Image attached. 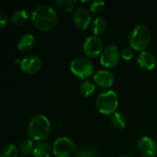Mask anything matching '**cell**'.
<instances>
[{
	"mask_svg": "<svg viewBox=\"0 0 157 157\" xmlns=\"http://www.w3.org/2000/svg\"><path fill=\"white\" fill-rule=\"evenodd\" d=\"M31 21L40 31L49 32L57 25L58 15L51 6L40 5L32 10Z\"/></svg>",
	"mask_w": 157,
	"mask_h": 157,
	"instance_id": "obj_1",
	"label": "cell"
},
{
	"mask_svg": "<svg viewBox=\"0 0 157 157\" xmlns=\"http://www.w3.org/2000/svg\"><path fill=\"white\" fill-rule=\"evenodd\" d=\"M52 125L49 119L41 114L33 116L28 125V134L31 140L42 142L51 133Z\"/></svg>",
	"mask_w": 157,
	"mask_h": 157,
	"instance_id": "obj_2",
	"label": "cell"
},
{
	"mask_svg": "<svg viewBox=\"0 0 157 157\" xmlns=\"http://www.w3.org/2000/svg\"><path fill=\"white\" fill-rule=\"evenodd\" d=\"M151 43V33L148 28L143 24L136 25L130 35V45L132 49L139 51H146Z\"/></svg>",
	"mask_w": 157,
	"mask_h": 157,
	"instance_id": "obj_3",
	"label": "cell"
},
{
	"mask_svg": "<svg viewBox=\"0 0 157 157\" xmlns=\"http://www.w3.org/2000/svg\"><path fill=\"white\" fill-rule=\"evenodd\" d=\"M96 108L103 115H110L117 112L119 107L118 95L113 90H107L100 93L96 99Z\"/></svg>",
	"mask_w": 157,
	"mask_h": 157,
	"instance_id": "obj_4",
	"label": "cell"
},
{
	"mask_svg": "<svg viewBox=\"0 0 157 157\" xmlns=\"http://www.w3.org/2000/svg\"><path fill=\"white\" fill-rule=\"evenodd\" d=\"M79 151L75 143L68 137L56 139L52 146V154L55 157H79Z\"/></svg>",
	"mask_w": 157,
	"mask_h": 157,
	"instance_id": "obj_5",
	"label": "cell"
},
{
	"mask_svg": "<svg viewBox=\"0 0 157 157\" xmlns=\"http://www.w3.org/2000/svg\"><path fill=\"white\" fill-rule=\"evenodd\" d=\"M70 71L76 77L86 80L94 73V64L86 57H76L70 63Z\"/></svg>",
	"mask_w": 157,
	"mask_h": 157,
	"instance_id": "obj_6",
	"label": "cell"
},
{
	"mask_svg": "<svg viewBox=\"0 0 157 157\" xmlns=\"http://www.w3.org/2000/svg\"><path fill=\"white\" fill-rule=\"evenodd\" d=\"M121 52L117 45H110L106 47L100 54V63L106 68L115 67L121 59Z\"/></svg>",
	"mask_w": 157,
	"mask_h": 157,
	"instance_id": "obj_7",
	"label": "cell"
},
{
	"mask_svg": "<svg viewBox=\"0 0 157 157\" xmlns=\"http://www.w3.org/2000/svg\"><path fill=\"white\" fill-rule=\"evenodd\" d=\"M103 41L102 40L95 35L88 37L83 45V52L88 58H96L103 52Z\"/></svg>",
	"mask_w": 157,
	"mask_h": 157,
	"instance_id": "obj_8",
	"label": "cell"
},
{
	"mask_svg": "<svg viewBox=\"0 0 157 157\" xmlns=\"http://www.w3.org/2000/svg\"><path fill=\"white\" fill-rule=\"evenodd\" d=\"M92 17H91V11L86 7V6H80L77 7L74 11L73 16V21L75 26L81 30L86 29V28L91 23Z\"/></svg>",
	"mask_w": 157,
	"mask_h": 157,
	"instance_id": "obj_9",
	"label": "cell"
},
{
	"mask_svg": "<svg viewBox=\"0 0 157 157\" xmlns=\"http://www.w3.org/2000/svg\"><path fill=\"white\" fill-rule=\"evenodd\" d=\"M138 151L144 157H155L157 155V142L150 136H143L138 141Z\"/></svg>",
	"mask_w": 157,
	"mask_h": 157,
	"instance_id": "obj_10",
	"label": "cell"
},
{
	"mask_svg": "<svg viewBox=\"0 0 157 157\" xmlns=\"http://www.w3.org/2000/svg\"><path fill=\"white\" fill-rule=\"evenodd\" d=\"M42 63L40 57L36 55H28L19 62V66L22 72L27 75H33L40 71Z\"/></svg>",
	"mask_w": 157,
	"mask_h": 157,
	"instance_id": "obj_11",
	"label": "cell"
},
{
	"mask_svg": "<svg viewBox=\"0 0 157 157\" xmlns=\"http://www.w3.org/2000/svg\"><path fill=\"white\" fill-rule=\"evenodd\" d=\"M114 82V75L108 70H99L94 75V83L100 88H110Z\"/></svg>",
	"mask_w": 157,
	"mask_h": 157,
	"instance_id": "obj_12",
	"label": "cell"
},
{
	"mask_svg": "<svg viewBox=\"0 0 157 157\" xmlns=\"http://www.w3.org/2000/svg\"><path fill=\"white\" fill-rule=\"evenodd\" d=\"M137 63L138 65L147 71L154 70L156 66V57L154 53L148 51L141 52L137 56Z\"/></svg>",
	"mask_w": 157,
	"mask_h": 157,
	"instance_id": "obj_13",
	"label": "cell"
},
{
	"mask_svg": "<svg viewBox=\"0 0 157 157\" xmlns=\"http://www.w3.org/2000/svg\"><path fill=\"white\" fill-rule=\"evenodd\" d=\"M35 43H36L35 37L30 33H26L19 37L17 43V47L21 52H29L33 49Z\"/></svg>",
	"mask_w": 157,
	"mask_h": 157,
	"instance_id": "obj_14",
	"label": "cell"
},
{
	"mask_svg": "<svg viewBox=\"0 0 157 157\" xmlns=\"http://www.w3.org/2000/svg\"><path fill=\"white\" fill-rule=\"evenodd\" d=\"M52 155V148L46 142H39L35 144L33 150L34 157H50Z\"/></svg>",
	"mask_w": 157,
	"mask_h": 157,
	"instance_id": "obj_15",
	"label": "cell"
},
{
	"mask_svg": "<svg viewBox=\"0 0 157 157\" xmlns=\"http://www.w3.org/2000/svg\"><path fill=\"white\" fill-rule=\"evenodd\" d=\"M29 19V14L25 9H17L11 15L10 21L15 25H24Z\"/></svg>",
	"mask_w": 157,
	"mask_h": 157,
	"instance_id": "obj_16",
	"label": "cell"
},
{
	"mask_svg": "<svg viewBox=\"0 0 157 157\" xmlns=\"http://www.w3.org/2000/svg\"><path fill=\"white\" fill-rule=\"evenodd\" d=\"M110 122L114 128H116L118 130H123V129H125V127L127 125V119L123 113L115 112L111 116Z\"/></svg>",
	"mask_w": 157,
	"mask_h": 157,
	"instance_id": "obj_17",
	"label": "cell"
},
{
	"mask_svg": "<svg viewBox=\"0 0 157 157\" xmlns=\"http://www.w3.org/2000/svg\"><path fill=\"white\" fill-rule=\"evenodd\" d=\"M107 29V22L106 20L101 17H96L93 22H92V30L95 36H100L101 34L104 33V31Z\"/></svg>",
	"mask_w": 157,
	"mask_h": 157,
	"instance_id": "obj_18",
	"label": "cell"
},
{
	"mask_svg": "<svg viewBox=\"0 0 157 157\" xmlns=\"http://www.w3.org/2000/svg\"><path fill=\"white\" fill-rule=\"evenodd\" d=\"M96 86H97L94 83V81L85 80V81L82 82V84L80 86V92L86 98L91 97L96 92Z\"/></svg>",
	"mask_w": 157,
	"mask_h": 157,
	"instance_id": "obj_19",
	"label": "cell"
},
{
	"mask_svg": "<svg viewBox=\"0 0 157 157\" xmlns=\"http://www.w3.org/2000/svg\"><path fill=\"white\" fill-rule=\"evenodd\" d=\"M34 144L32 142V140L27 139L24 140L23 142H21L19 144L18 146V152L22 156H28L31 153L33 154V150H34Z\"/></svg>",
	"mask_w": 157,
	"mask_h": 157,
	"instance_id": "obj_20",
	"label": "cell"
},
{
	"mask_svg": "<svg viewBox=\"0 0 157 157\" xmlns=\"http://www.w3.org/2000/svg\"><path fill=\"white\" fill-rule=\"evenodd\" d=\"M55 5L63 12H71L76 6L75 0H56Z\"/></svg>",
	"mask_w": 157,
	"mask_h": 157,
	"instance_id": "obj_21",
	"label": "cell"
},
{
	"mask_svg": "<svg viewBox=\"0 0 157 157\" xmlns=\"http://www.w3.org/2000/svg\"><path fill=\"white\" fill-rule=\"evenodd\" d=\"M18 147H17L15 144H10L4 147L0 157H18Z\"/></svg>",
	"mask_w": 157,
	"mask_h": 157,
	"instance_id": "obj_22",
	"label": "cell"
},
{
	"mask_svg": "<svg viewBox=\"0 0 157 157\" xmlns=\"http://www.w3.org/2000/svg\"><path fill=\"white\" fill-rule=\"evenodd\" d=\"M98 150L97 147L92 145L84 146L79 151V157H98Z\"/></svg>",
	"mask_w": 157,
	"mask_h": 157,
	"instance_id": "obj_23",
	"label": "cell"
},
{
	"mask_svg": "<svg viewBox=\"0 0 157 157\" xmlns=\"http://www.w3.org/2000/svg\"><path fill=\"white\" fill-rule=\"evenodd\" d=\"M105 6L106 4L103 1H94V2H91L89 10L92 13H100L104 10Z\"/></svg>",
	"mask_w": 157,
	"mask_h": 157,
	"instance_id": "obj_24",
	"label": "cell"
},
{
	"mask_svg": "<svg viewBox=\"0 0 157 157\" xmlns=\"http://www.w3.org/2000/svg\"><path fill=\"white\" fill-rule=\"evenodd\" d=\"M121 56L124 61H130L133 57V49L132 48H125L121 52Z\"/></svg>",
	"mask_w": 157,
	"mask_h": 157,
	"instance_id": "obj_25",
	"label": "cell"
},
{
	"mask_svg": "<svg viewBox=\"0 0 157 157\" xmlns=\"http://www.w3.org/2000/svg\"><path fill=\"white\" fill-rule=\"evenodd\" d=\"M8 25V17L4 12H0V28L1 29H5Z\"/></svg>",
	"mask_w": 157,
	"mask_h": 157,
	"instance_id": "obj_26",
	"label": "cell"
},
{
	"mask_svg": "<svg viewBox=\"0 0 157 157\" xmlns=\"http://www.w3.org/2000/svg\"><path fill=\"white\" fill-rule=\"evenodd\" d=\"M120 157H134V156H132V155H129V154H124V155H121Z\"/></svg>",
	"mask_w": 157,
	"mask_h": 157,
	"instance_id": "obj_27",
	"label": "cell"
}]
</instances>
